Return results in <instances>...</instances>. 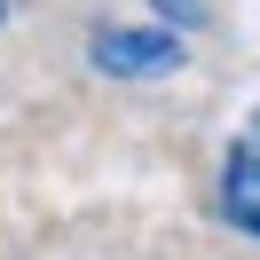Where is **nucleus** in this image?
<instances>
[{"label":"nucleus","instance_id":"nucleus-1","mask_svg":"<svg viewBox=\"0 0 260 260\" xmlns=\"http://www.w3.org/2000/svg\"><path fill=\"white\" fill-rule=\"evenodd\" d=\"M95 71H111V79H166V71H181V32L174 24H103L95 32Z\"/></svg>","mask_w":260,"mask_h":260},{"label":"nucleus","instance_id":"nucleus-2","mask_svg":"<svg viewBox=\"0 0 260 260\" xmlns=\"http://www.w3.org/2000/svg\"><path fill=\"white\" fill-rule=\"evenodd\" d=\"M221 213H229L237 237L260 244V111L237 126V142H229V158H221Z\"/></svg>","mask_w":260,"mask_h":260},{"label":"nucleus","instance_id":"nucleus-3","mask_svg":"<svg viewBox=\"0 0 260 260\" xmlns=\"http://www.w3.org/2000/svg\"><path fill=\"white\" fill-rule=\"evenodd\" d=\"M158 8V24H174V32H189L197 16H205V0H150Z\"/></svg>","mask_w":260,"mask_h":260},{"label":"nucleus","instance_id":"nucleus-4","mask_svg":"<svg viewBox=\"0 0 260 260\" xmlns=\"http://www.w3.org/2000/svg\"><path fill=\"white\" fill-rule=\"evenodd\" d=\"M0 24H8V0H0Z\"/></svg>","mask_w":260,"mask_h":260}]
</instances>
